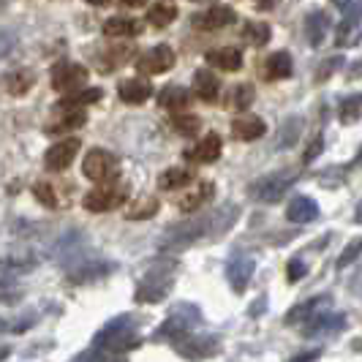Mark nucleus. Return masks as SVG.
I'll return each mask as SVG.
<instances>
[{"mask_svg":"<svg viewBox=\"0 0 362 362\" xmlns=\"http://www.w3.org/2000/svg\"><path fill=\"white\" fill-rule=\"evenodd\" d=\"M338 115H341V123H346V126H351V123L362 120V93L346 95L344 101H341Z\"/></svg>","mask_w":362,"mask_h":362,"instance_id":"bb28decb","label":"nucleus"},{"mask_svg":"<svg viewBox=\"0 0 362 362\" xmlns=\"http://www.w3.org/2000/svg\"><path fill=\"white\" fill-rule=\"evenodd\" d=\"M117 93H120V101H126V104H145L147 98L153 95V85L147 79L134 76V79H123Z\"/></svg>","mask_w":362,"mask_h":362,"instance_id":"ddd939ff","label":"nucleus"},{"mask_svg":"<svg viewBox=\"0 0 362 362\" xmlns=\"http://www.w3.org/2000/svg\"><path fill=\"white\" fill-rule=\"evenodd\" d=\"M360 41H362L360 28H346V25H338V36H335V44H338V47H357Z\"/></svg>","mask_w":362,"mask_h":362,"instance_id":"4c0bfd02","label":"nucleus"},{"mask_svg":"<svg viewBox=\"0 0 362 362\" xmlns=\"http://www.w3.org/2000/svg\"><path fill=\"white\" fill-rule=\"evenodd\" d=\"M300 131H303V117H286L281 131H278V147H281V150L291 147L300 139Z\"/></svg>","mask_w":362,"mask_h":362,"instance_id":"c756f323","label":"nucleus"},{"mask_svg":"<svg viewBox=\"0 0 362 362\" xmlns=\"http://www.w3.org/2000/svg\"><path fill=\"white\" fill-rule=\"evenodd\" d=\"M194 182V172L185 169V166H172L158 175V188L161 191H177V188H185Z\"/></svg>","mask_w":362,"mask_h":362,"instance_id":"aec40b11","label":"nucleus"},{"mask_svg":"<svg viewBox=\"0 0 362 362\" xmlns=\"http://www.w3.org/2000/svg\"><path fill=\"white\" fill-rule=\"evenodd\" d=\"M221 150H223L221 136H218V134H207V136H202L199 142L191 147L185 156L197 163H216L218 158H221Z\"/></svg>","mask_w":362,"mask_h":362,"instance_id":"1a4fd4ad","label":"nucleus"},{"mask_svg":"<svg viewBox=\"0 0 362 362\" xmlns=\"http://www.w3.org/2000/svg\"><path fill=\"white\" fill-rule=\"evenodd\" d=\"M120 172V161L115 153L104 147H93L90 153L82 158V175L93 182H112Z\"/></svg>","mask_w":362,"mask_h":362,"instance_id":"20e7f679","label":"nucleus"},{"mask_svg":"<svg viewBox=\"0 0 362 362\" xmlns=\"http://www.w3.org/2000/svg\"><path fill=\"white\" fill-rule=\"evenodd\" d=\"M14 44H17V36L11 33V30H6V28H0V57H6V54L14 49Z\"/></svg>","mask_w":362,"mask_h":362,"instance_id":"a19ab883","label":"nucleus"},{"mask_svg":"<svg viewBox=\"0 0 362 362\" xmlns=\"http://www.w3.org/2000/svg\"><path fill=\"white\" fill-rule=\"evenodd\" d=\"M194 93L199 95L204 104H216L218 93H221V82H218L216 74L207 71V69L194 74Z\"/></svg>","mask_w":362,"mask_h":362,"instance_id":"f3484780","label":"nucleus"},{"mask_svg":"<svg viewBox=\"0 0 362 362\" xmlns=\"http://www.w3.org/2000/svg\"><path fill=\"white\" fill-rule=\"evenodd\" d=\"M226 275H229V284L235 286V291H245L251 275H254V259H251V256H235V259L229 262Z\"/></svg>","mask_w":362,"mask_h":362,"instance_id":"4468645a","label":"nucleus"},{"mask_svg":"<svg viewBox=\"0 0 362 362\" xmlns=\"http://www.w3.org/2000/svg\"><path fill=\"white\" fill-rule=\"evenodd\" d=\"M188 101H191V95L185 88L180 85H169V88H163L158 93V107L163 109H175V112H180L182 107H188Z\"/></svg>","mask_w":362,"mask_h":362,"instance_id":"393cba45","label":"nucleus"},{"mask_svg":"<svg viewBox=\"0 0 362 362\" xmlns=\"http://www.w3.org/2000/svg\"><path fill=\"white\" fill-rule=\"evenodd\" d=\"M344 66H346L344 54H332V57H327L325 63L319 66V71H316V82H327L332 74L338 71V69H344Z\"/></svg>","mask_w":362,"mask_h":362,"instance_id":"e433bc0d","label":"nucleus"},{"mask_svg":"<svg viewBox=\"0 0 362 362\" xmlns=\"http://www.w3.org/2000/svg\"><path fill=\"white\" fill-rule=\"evenodd\" d=\"M360 254H362V237H354V240H351V243L344 248V254L338 256L335 267H338V270H346V267H349L354 259H360Z\"/></svg>","mask_w":362,"mask_h":362,"instance_id":"c9c22d12","label":"nucleus"},{"mask_svg":"<svg viewBox=\"0 0 362 362\" xmlns=\"http://www.w3.org/2000/svg\"><path fill=\"white\" fill-rule=\"evenodd\" d=\"M79 147H82V142H79L76 136H69V139H63V142H54V145L44 153V166H47L49 172H66V169L71 166L74 158H76Z\"/></svg>","mask_w":362,"mask_h":362,"instance_id":"0eeeda50","label":"nucleus"},{"mask_svg":"<svg viewBox=\"0 0 362 362\" xmlns=\"http://www.w3.org/2000/svg\"><path fill=\"white\" fill-rule=\"evenodd\" d=\"M341 14H344L341 25H346V28H360V22H362V0H349L344 8H341Z\"/></svg>","mask_w":362,"mask_h":362,"instance_id":"f704fd0d","label":"nucleus"},{"mask_svg":"<svg viewBox=\"0 0 362 362\" xmlns=\"http://www.w3.org/2000/svg\"><path fill=\"white\" fill-rule=\"evenodd\" d=\"M175 66V49L169 44H158V47H150L145 54L136 57V71L147 74H166L169 69Z\"/></svg>","mask_w":362,"mask_h":362,"instance_id":"423d86ee","label":"nucleus"},{"mask_svg":"<svg viewBox=\"0 0 362 362\" xmlns=\"http://www.w3.org/2000/svg\"><path fill=\"white\" fill-rule=\"evenodd\" d=\"M322 305H329V297H313V300H308V303H303V305L291 308L289 313H286V325L303 322V319H313V316H316V310L322 308Z\"/></svg>","mask_w":362,"mask_h":362,"instance_id":"a878e982","label":"nucleus"},{"mask_svg":"<svg viewBox=\"0 0 362 362\" xmlns=\"http://www.w3.org/2000/svg\"><path fill=\"white\" fill-rule=\"evenodd\" d=\"M305 272H308V267H305V262H303V259H291L289 267H286V278H289L291 284H297V281H303V278H305Z\"/></svg>","mask_w":362,"mask_h":362,"instance_id":"ea45409f","label":"nucleus"},{"mask_svg":"<svg viewBox=\"0 0 362 362\" xmlns=\"http://www.w3.org/2000/svg\"><path fill=\"white\" fill-rule=\"evenodd\" d=\"M175 17H177V8L169 6V3L150 6V11H147V22H150L153 28H169V25L175 22Z\"/></svg>","mask_w":362,"mask_h":362,"instance_id":"c85d7f7f","label":"nucleus"},{"mask_svg":"<svg viewBox=\"0 0 362 362\" xmlns=\"http://www.w3.org/2000/svg\"><path fill=\"white\" fill-rule=\"evenodd\" d=\"M332 3H335L338 8H344V6H346V3H349V0H332Z\"/></svg>","mask_w":362,"mask_h":362,"instance_id":"603ef678","label":"nucleus"},{"mask_svg":"<svg viewBox=\"0 0 362 362\" xmlns=\"http://www.w3.org/2000/svg\"><path fill=\"white\" fill-rule=\"evenodd\" d=\"M351 166H362V150L357 153V158H354V163H351Z\"/></svg>","mask_w":362,"mask_h":362,"instance_id":"3c124183","label":"nucleus"},{"mask_svg":"<svg viewBox=\"0 0 362 362\" xmlns=\"http://www.w3.org/2000/svg\"><path fill=\"white\" fill-rule=\"evenodd\" d=\"M322 145H325V142H322V136H316V142H313V145H310L308 150H305V156H303V163H310V161H313V158H316V156L322 153Z\"/></svg>","mask_w":362,"mask_h":362,"instance_id":"79ce46f5","label":"nucleus"},{"mask_svg":"<svg viewBox=\"0 0 362 362\" xmlns=\"http://www.w3.org/2000/svg\"><path fill=\"white\" fill-rule=\"evenodd\" d=\"M33 194H36V199L41 204H47V207H60V197H57V191H54V185H49L47 180H41L33 185Z\"/></svg>","mask_w":362,"mask_h":362,"instance_id":"72a5a7b5","label":"nucleus"},{"mask_svg":"<svg viewBox=\"0 0 362 362\" xmlns=\"http://www.w3.org/2000/svg\"><path fill=\"white\" fill-rule=\"evenodd\" d=\"M54 112H66V115H54L57 120H49L44 126L47 134H71L74 128H82L88 123V115L79 109H54Z\"/></svg>","mask_w":362,"mask_h":362,"instance_id":"f8f14e48","label":"nucleus"},{"mask_svg":"<svg viewBox=\"0 0 362 362\" xmlns=\"http://www.w3.org/2000/svg\"><path fill=\"white\" fill-rule=\"evenodd\" d=\"M172 126L177 128L180 134H185V136H194V134L202 128V123H199V117H197V115H188V112L180 115V112H177V115L172 117Z\"/></svg>","mask_w":362,"mask_h":362,"instance_id":"473e14b6","label":"nucleus"},{"mask_svg":"<svg viewBox=\"0 0 362 362\" xmlns=\"http://www.w3.org/2000/svg\"><path fill=\"white\" fill-rule=\"evenodd\" d=\"M232 134H235L240 142H256V139H262L267 134V126L256 115H240L235 123H232Z\"/></svg>","mask_w":362,"mask_h":362,"instance_id":"9d476101","label":"nucleus"},{"mask_svg":"<svg viewBox=\"0 0 362 362\" xmlns=\"http://www.w3.org/2000/svg\"><path fill=\"white\" fill-rule=\"evenodd\" d=\"M346 327V316L344 313H316L305 325V335L313 338V335H325V332H338Z\"/></svg>","mask_w":362,"mask_h":362,"instance_id":"2eb2a0df","label":"nucleus"},{"mask_svg":"<svg viewBox=\"0 0 362 362\" xmlns=\"http://www.w3.org/2000/svg\"><path fill=\"white\" fill-rule=\"evenodd\" d=\"M254 104V88L251 85H237L232 93V107L235 109H248Z\"/></svg>","mask_w":362,"mask_h":362,"instance_id":"58836bf2","label":"nucleus"},{"mask_svg":"<svg viewBox=\"0 0 362 362\" xmlns=\"http://www.w3.org/2000/svg\"><path fill=\"white\" fill-rule=\"evenodd\" d=\"M88 69L82 63H71V60H60L52 69V88L57 93H66L71 95L76 93L85 82H88Z\"/></svg>","mask_w":362,"mask_h":362,"instance_id":"39448f33","label":"nucleus"},{"mask_svg":"<svg viewBox=\"0 0 362 362\" xmlns=\"http://www.w3.org/2000/svg\"><path fill=\"white\" fill-rule=\"evenodd\" d=\"M194 3H210V0H194Z\"/></svg>","mask_w":362,"mask_h":362,"instance_id":"864d4df0","label":"nucleus"},{"mask_svg":"<svg viewBox=\"0 0 362 362\" xmlns=\"http://www.w3.org/2000/svg\"><path fill=\"white\" fill-rule=\"evenodd\" d=\"M291 76V54L289 52H272L264 60V79H289Z\"/></svg>","mask_w":362,"mask_h":362,"instance_id":"412c9836","label":"nucleus"},{"mask_svg":"<svg viewBox=\"0 0 362 362\" xmlns=\"http://www.w3.org/2000/svg\"><path fill=\"white\" fill-rule=\"evenodd\" d=\"M207 66L213 69H221V71H240L243 69V52L235 49V47H218V49H210L204 54Z\"/></svg>","mask_w":362,"mask_h":362,"instance_id":"9b49d317","label":"nucleus"},{"mask_svg":"<svg viewBox=\"0 0 362 362\" xmlns=\"http://www.w3.org/2000/svg\"><path fill=\"white\" fill-rule=\"evenodd\" d=\"M319 357H322V351H319V349H313V351H303V354L291 357L289 362H316Z\"/></svg>","mask_w":362,"mask_h":362,"instance_id":"37998d69","label":"nucleus"},{"mask_svg":"<svg viewBox=\"0 0 362 362\" xmlns=\"http://www.w3.org/2000/svg\"><path fill=\"white\" fill-rule=\"evenodd\" d=\"M85 3H90V6H104V3H109V0H85Z\"/></svg>","mask_w":362,"mask_h":362,"instance_id":"8fccbe9b","label":"nucleus"},{"mask_svg":"<svg viewBox=\"0 0 362 362\" xmlns=\"http://www.w3.org/2000/svg\"><path fill=\"white\" fill-rule=\"evenodd\" d=\"M142 25L131 17H112L104 22V36L109 38H123V36H139Z\"/></svg>","mask_w":362,"mask_h":362,"instance_id":"4be33fe9","label":"nucleus"},{"mask_svg":"<svg viewBox=\"0 0 362 362\" xmlns=\"http://www.w3.org/2000/svg\"><path fill=\"white\" fill-rule=\"evenodd\" d=\"M240 210L235 204L229 207H221L216 213H207V216H199L194 221H185V223H177L172 229H166L161 237V248H169V251H177V248H188L194 245L202 237H216L221 232H226L232 223L237 221Z\"/></svg>","mask_w":362,"mask_h":362,"instance_id":"f257e3e1","label":"nucleus"},{"mask_svg":"<svg viewBox=\"0 0 362 362\" xmlns=\"http://www.w3.org/2000/svg\"><path fill=\"white\" fill-rule=\"evenodd\" d=\"M243 38L248 44H254V47H264L270 41V25H264V22H248L243 28Z\"/></svg>","mask_w":362,"mask_h":362,"instance_id":"2f4dec72","label":"nucleus"},{"mask_svg":"<svg viewBox=\"0 0 362 362\" xmlns=\"http://www.w3.org/2000/svg\"><path fill=\"white\" fill-rule=\"evenodd\" d=\"M286 218L291 223H310V221L319 218V204L310 197H294L286 207Z\"/></svg>","mask_w":362,"mask_h":362,"instance_id":"dca6fc26","label":"nucleus"},{"mask_svg":"<svg viewBox=\"0 0 362 362\" xmlns=\"http://www.w3.org/2000/svg\"><path fill=\"white\" fill-rule=\"evenodd\" d=\"M177 349H180L182 354H188L191 360H199V357H204V354H213L218 349L216 341H199V338H185L182 344H177Z\"/></svg>","mask_w":362,"mask_h":362,"instance_id":"7c9ffc66","label":"nucleus"},{"mask_svg":"<svg viewBox=\"0 0 362 362\" xmlns=\"http://www.w3.org/2000/svg\"><path fill=\"white\" fill-rule=\"evenodd\" d=\"M156 213H158V199L156 197H142L128 207L126 218L128 221H145V218H153Z\"/></svg>","mask_w":362,"mask_h":362,"instance_id":"cd10ccee","label":"nucleus"},{"mask_svg":"<svg viewBox=\"0 0 362 362\" xmlns=\"http://www.w3.org/2000/svg\"><path fill=\"white\" fill-rule=\"evenodd\" d=\"M120 3H123L126 8H136V6H145L147 0H120Z\"/></svg>","mask_w":362,"mask_h":362,"instance_id":"a18cd8bd","label":"nucleus"},{"mask_svg":"<svg viewBox=\"0 0 362 362\" xmlns=\"http://www.w3.org/2000/svg\"><path fill=\"white\" fill-rule=\"evenodd\" d=\"M126 199H128V182L112 180V182H101L93 191H88L85 199H82V207L88 213H109V210L120 207Z\"/></svg>","mask_w":362,"mask_h":362,"instance_id":"7ed1b4c3","label":"nucleus"},{"mask_svg":"<svg viewBox=\"0 0 362 362\" xmlns=\"http://www.w3.org/2000/svg\"><path fill=\"white\" fill-rule=\"evenodd\" d=\"M327 30H329V17H327V11L316 8V11H310L308 17H305V36H308L310 47H319V44L325 41Z\"/></svg>","mask_w":362,"mask_h":362,"instance_id":"6ab92c4d","label":"nucleus"},{"mask_svg":"<svg viewBox=\"0 0 362 362\" xmlns=\"http://www.w3.org/2000/svg\"><path fill=\"white\" fill-rule=\"evenodd\" d=\"M213 194H216L213 182H197L194 191H188V194L177 202V207H180L182 213H194V210H199V207H204L207 202L213 199Z\"/></svg>","mask_w":362,"mask_h":362,"instance_id":"a211bd4d","label":"nucleus"},{"mask_svg":"<svg viewBox=\"0 0 362 362\" xmlns=\"http://www.w3.org/2000/svg\"><path fill=\"white\" fill-rule=\"evenodd\" d=\"M354 221H357V223H362V202L357 204V210H354Z\"/></svg>","mask_w":362,"mask_h":362,"instance_id":"de8ad7c7","label":"nucleus"},{"mask_svg":"<svg viewBox=\"0 0 362 362\" xmlns=\"http://www.w3.org/2000/svg\"><path fill=\"white\" fill-rule=\"evenodd\" d=\"M272 3H275V0H259V8L267 11V8H272Z\"/></svg>","mask_w":362,"mask_h":362,"instance_id":"49530a36","label":"nucleus"},{"mask_svg":"<svg viewBox=\"0 0 362 362\" xmlns=\"http://www.w3.org/2000/svg\"><path fill=\"white\" fill-rule=\"evenodd\" d=\"M294 182H297V169H278V172L251 182L248 194H251V199L262 202V204H272V202L281 199Z\"/></svg>","mask_w":362,"mask_h":362,"instance_id":"f03ea898","label":"nucleus"},{"mask_svg":"<svg viewBox=\"0 0 362 362\" xmlns=\"http://www.w3.org/2000/svg\"><path fill=\"white\" fill-rule=\"evenodd\" d=\"M101 95L104 90L101 88H90V90H82V93H71V95H66V98H60L54 109H79L88 107V104H95V101H101Z\"/></svg>","mask_w":362,"mask_h":362,"instance_id":"b1692460","label":"nucleus"},{"mask_svg":"<svg viewBox=\"0 0 362 362\" xmlns=\"http://www.w3.org/2000/svg\"><path fill=\"white\" fill-rule=\"evenodd\" d=\"M235 19H237V14L232 6H210L207 11L197 14L191 22H194V28H199V30H221V28H229Z\"/></svg>","mask_w":362,"mask_h":362,"instance_id":"6e6552de","label":"nucleus"},{"mask_svg":"<svg viewBox=\"0 0 362 362\" xmlns=\"http://www.w3.org/2000/svg\"><path fill=\"white\" fill-rule=\"evenodd\" d=\"M33 85H36V74L30 71V69H17V71H11L6 76V88H8V93H11L14 98L28 95Z\"/></svg>","mask_w":362,"mask_h":362,"instance_id":"5701e85b","label":"nucleus"},{"mask_svg":"<svg viewBox=\"0 0 362 362\" xmlns=\"http://www.w3.org/2000/svg\"><path fill=\"white\" fill-rule=\"evenodd\" d=\"M8 354H11V349H8V346H6V349H0V360H6Z\"/></svg>","mask_w":362,"mask_h":362,"instance_id":"09e8293b","label":"nucleus"},{"mask_svg":"<svg viewBox=\"0 0 362 362\" xmlns=\"http://www.w3.org/2000/svg\"><path fill=\"white\" fill-rule=\"evenodd\" d=\"M357 76H362V60H357V63L351 66V71H349V79H357Z\"/></svg>","mask_w":362,"mask_h":362,"instance_id":"c03bdc74","label":"nucleus"}]
</instances>
